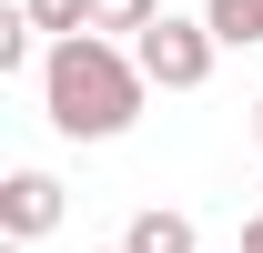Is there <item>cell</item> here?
Here are the masks:
<instances>
[{
  "instance_id": "1",
  "label": "cell",
  "mask_w": 263,
  "mask_h": 253,
  "mask_svg": "<svg viewBox=\"0 0 263 253\" xmlns=\"http://www.w3.org/2000/svg\"><path fill=\"white\" fill-rule=\"evenodd\" d=\"M142 61H132L122 41H101V31H71L51 41V61H41V112H51V132L61 142H111V132L142 122Z\"/></svg>"
},
{
  "instance_id": "2",
  "label": "cell",
  "mask_w": 263,
  "mask_h": 253,
  "mask_svg": "<svg viewBox=\"0 0 263 253\" xmlns=\"http://www.w3.org/2000/svg\"><path fill=\"white\" fill-rule=\"evenodd\" d=\"M213 51H223V41H213V21H172V10L132 41V61H142V81H152V92H202V81H213Z\"/></svg>"
},
{
  "instance_id": "3",
  "label": "cell",
  "mask_w": 263,
  "mask_h": 253,
  "mask_svg": "<svg viewBox=\"0 0 263 253\" xmlns=\"http://www.w3.org/2000/svg\"><path fill=\"white\" fill-rule=\"evenodd\" d=\"M51 223H61V183H51V172H10V183H0V233H10V243H41Z\"/></svg>"
},
{
  "instance_id": "4",
  "label": "cell",
  "mask_w": 263,
  "mask_h": 253,
  "mask_svg": "<svg viewBox=\"0 0 263 253\" xmlns=\"http://www.w3.org/2000/svg\"><path fill=\"white\" fill-rule=\"evenodd\" d=\"M122 253H202V243H193V223H182V213H162V203H152V213H132Z\"/></svg>"
},
{
  "instance_id": "5",
  "label": "cell",
  "mask_w": 263,
  "mask_h": 253,
  "mask_svg": "<svg viewBox=\"0 0 263 253\" xmlns=\"http://www.w3.org/2000/svg\"><path fill=\"white\" fill-rule=\"evenodd\" d=\"M202 21H213L223 51H253V41H263V0H202Z\"/></svg>"
},
{
  "instance_id": "6",
  "label": "cell",
  "mask_w": 263,
  "mask_h": 253,
  "mask_svg": "<svg viewBox=\"0 0 263 253\" xmlns=\"http://www.w3.org/2000/svg\"><path fill=\"white\" fill-rule=\"evenodd\" d=\"M152 21H162V0H91V31L101 41H142Z\"/></svg>"
},
{
  "instance_id": "7",
  "label": "cell",
  "mask_w": 263,
  "mask_h": 253,
  "mask_svg": "<svg viewBox=\"0 0 263 253\" xmlns=\"http://www.w3.org/2000/svg\"><path fill=\"white\" fill-rule=\"evenodd\" d=\"M21 21L51 31V41H71V31H91V0H21Z\"/></svg>"
},
{
  "instance_id": "8",
  "label": "cell",
  "mask_w": 263,
  "mask_h": 253,
  "mask_svg": "<svg viewBox=\"0 0 263 253\" xmlns=\"http://www.w3.org/2000/svg\"><path fill=\"white\" fill-rule=\"evenodd\" d=\"M41 61H51V51H41V41H31V21L10 10V21H0V71H41Z\"/></svg>"
},
{
  "instance_id": "9",
  "label": "cell",
  "mask_w": 263,
  "mask_h": 253,
  "mask_svg": "<svg viewBox=\"0 0 263 253\" xmlns=\"http://www.w3.org/2000/svg\"><path fill=\"white\" fill-rule=\"evenodd\" d=\"M243 253H263V213H253V223H243Z\"/></svg>"
},
{
  "instance_id": "10",
  "label": "cell",
  "mask_w": 263,
  "mask_h": 253,
  "mask_svg": "<svg viewBox=\"0 0 263 253\" xmlns=\"http://www.w3.org/2000/svg\"><path fill=\"white\" fill-rule=\"evenodd\" d=\"M253 142H263V101H253Z\"/></svg>"
},
{
  "instance_id": "11",
  "label": "cell",
  "mask_w": 263,
  "mask_h": 253,
  "mask_svg": "<svg viewBox=\"0 0 263 253\" xmlns=\"http://www.w3.org/2000/svg\"><path fill=\"white\" fill-rule=\"evenodd\" d=\"M101 253H122V243H101Z\"/></svg>"
}]
</instances>
